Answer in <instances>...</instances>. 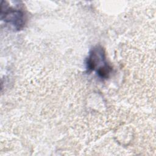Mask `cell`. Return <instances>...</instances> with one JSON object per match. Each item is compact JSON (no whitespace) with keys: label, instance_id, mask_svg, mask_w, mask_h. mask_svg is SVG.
I'll return each instance as SVG.
<instances>
[{"label":"cell","instance_id":"cell-1","mask_svg":"<svg viewBox=\"0 0 156 156\" xmlns=\"http://www.w3.org/2000/svg\"><path fill=\"white\" fill-rule=\"evenodd\" d=\"M86 68L88 72L95 71L101 79L108 77L112 67L106 62L105 54L101 47H94L90 51L86 62Z\"/></svg>","mask_w":156,"mask_h":156},{"label":"cell","instance_id":"cell-2","mask_svg":"<svg viewBox=\"0 0 156 156\" xmlns=\"http://www.w3.org/2000/svg\"><path fill=\"white\" fill-rule=\"evenodd\" d=\"M1 18L17 30L22 29L25 24L24 14L18 9L5 7V10H1Z\"/></svg>","mask_w":156,"mask_h":156}]
</instances>
